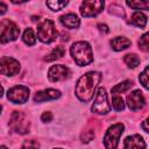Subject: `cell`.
<instances>
[{
	"instance_id": "obj_1",
	"label": "cell",
	"mask_w": 149,
	"mask_h": 149,
	"mask_svg": "<svg viewBox=\"0 0 149 149\" xmlns=\"http://www.w3.org/2000/svg\"><path fill=\"white\" fill-rule=\"evenodd\" d=\"M100 79L101 73L97 71H91L81 76L76 85V95L78 97V99L84 102L91 100L98 84L100 83Z\"/></svg>"
},
{
	"instance_id": "obj_2",
	"label": "cell",
	"mask_w": 149,
	"mask_h": 149,
	"mask_svg": "<svg viewBox=\"0 0 149 149\" xmlns=\"http://www.w3.org/2000/svg\"><path fill=\"white\" fill-rule=\"evenodd\" d=\"M71 56L73 57L74 62L80 66H85L93 61L92 48L87 42H84V41H79L72 44Z\"/></svg>"
},
{
	"instance_id": "obj_3",
	"label": "cell",
	"mask_w": 149,
	"mask_h": 149,
	"mask_svg": "<svg viewBox=\"0 0 149 149\" xmlns=\"http://www.w3.org/2000/svg\"><path fill=\"white\" fill-rule=\"evenodd\" d=\"M9 127L12 132L17 134H27L30 128V123L24 113L20 111H14L9 119Z\"/></svg>"
},
{
	"instance_id": "obj_4",
	"label": "cell",
	"mask_w": 149,
	"mask_h": 149,
	"mask_svg": "<svg viewBox=\"0 0 149 149\" xmlns=\"http://www.w3.org/2000/svg\"><path fill=\"white\" fill-rule=\"evenodd\" d=\"M37 37L43 43H51L56 41L57 30L51 20H44L37 26Z\"/></svg>"
},
{
	"instance_id": "obj_5",
	"label": "cell",
	"mask_w": 149,
	"mask_h": 149,
	"mask_svg": "<svg viewBox=\"0 0 149 149\" xmlns=\"http://www.w3.org/2000/svg\"><path fill=\"white\" fill-rule=\"evenodd\" d=\"M125 126L122 123H115L111 126L104 137V144L106 149H116L121 134L123 133Z\"/></svg>"
},
{
	"instance_id": "obj_6",
	"label": "cell",
	"mask_w": 149,
	"mask_h": 149,
	"mask_svg": "<svg viewBox=\"0 0 149 149\" xmlns=\"http://www.w3.org/2000/svg\"><path fill=\"white\" fill-rule=\"evenodd\" d=\"M91 109L95 114H107L111 111V106H109L108 100H107V93H106V90L104 87L98 88L95 100H94Z\"/></svg>"
},
{
	"instance_id": "obj_7",
	"label": "cell",
	"mask_w": 149,
	"mask_h": 149,
	"mask_svg": "<svg viewBox=\"0 0 149 149\" xmlns=\"http://www.w3.org/2000/svg\"><path fill=\"white\" fill-rule=\"evenodd\" d=\"M2 33L0 35V42L1 43H7L10 41H15L19 37L20 34V28L12 21L5 20L2 23Z\"/></svg>"
},
{
	"instance_id": "obj_8",
	"label": "cell",
	"mask_w": 149,
	"mask_h": 149,
	"mask_svg": "<svg viewBox=\"0 0 149 149\" xmlns=\"http://www.w3.org/2000/svg\"><path fill=\"white\" fill-rule=\"evenodd\" d=\"M7 97L14 104H23L29 98V88L23 85L14 86L8 91Z\"/></svg>"
},
{
	"instance_id": "obj_9",
	"label": "cell",
	"mask_w": 149,
	"mask_h": 149,
	"mask_svg": "<svg viewBox=\"0 0 149 149\" xmlns=\"http://www.w3.org/2000/svg\"><path fill=\"white\" fill-rule=\"evenodd\" d=\"M104 1L101 0H91V1H84L80 6V13L85 17L95 16L98 15L102 8H104Z\"/></svg>"
},
{
	"instance_id": "obj_10",
	"label": "cell",
	"mask_w": 149,
	"mask_h": 149,
	"mask_svg": "<svg viewBox=\"0 0 149 149\" xmlns=\"http://www.w3.org/2000/svg\"><path fill=\"white\" fill-rule=\"evenodd\" d=\"M20 71V63L12 57L0 58V73L5 76H14Z\"/></svg>"
},
{
	"instance_id": "obj_11",
	"label": "cell",
	"mask_w": 149,
	"mask_h": 149,
	"mask_svg": "<svg viewBox=\"0 0 149 149\" xmlns=\"http://www.w3.org/2000/svg\"><path fill=\"white\" fill-rule=\"evenodd\" d=\"M48 77L51 81H61L70 77V70L65 65H62V64L52 65L49 69Z\"/></svg>"
},
{
	"instance_id": "obj_12",
	"label": "cell",
	"mask_w": 149,
	"mask_h": 149,
	"mask_svg": "<svg viewBox=\"0 0 149 149\" xmlns=\"http://www.w3.org/2000/svg\"><path fill=\"white\" fill-rule=\"evenodd\" d=\"M127 102H128V106H129L130 109L137 111V109H141L144 106L146 100H144V97H143L142 92L139 91V90H136V91L132 92L127 97Z\"/></svg>"
},
{
	"instance_id": "obj_13",
	"label": "cell",
	"mask_w": 149,
	"mask_h": 149,
	"mask_svg": "<svg viewBox=\"0 0 149 149\" xmlns=\"http://www.w3.org/2000/svg\"><path fill=\"white\" fill-rule=\"evenodd\" d=\"M59 97H61V92L58 90L48 88V90L36 92V94L34 97V101L35 102H42L45 100H54V99H57Z\"/></svg>"
},
{
	"instance_id": "obj_14",
	"label": "cell",
	"mask_w": 149,
	"mask_h": 149,
	"mask_svg": "<svg viewBox=\"0 0 149 149\" xmlns=\"http://www.w3.org/2000/svg\"><path fill=\"white\" fill-rule=\"evenodd\" d=\"M125 149H146V142L140 135H132L126 137Z\"/></svg>"
},
{
	"instance_id": "obj_15",
	"label": "cell",
	"mask_w": 149,
	"mask_h": 149,
	"mask_svg": "<svg viewBox=\"0 0 149 149\" xmlns=\"http://www.w3.org/2000/svg\"><path fill=\"white\" fill-rule=\"evenodd\" d=\"M61 23L66 27V28H70V29H74V28H78L79 24H80V21L78 19V16L76 14H72V13H69V14H65L63 16H61Z\"/></svg>"
},
{
	"instance_id": "obj_16",
	"label": "cell",
	"mask_w": 149,
	"mask_h": 149,
	"mask_svg": "<svg viewBox=\"0 0 149 149\" xmlns=\"http://www.w3.org/2000/svg\"><path fill=\"white\" fill-rule=\"evenodd\" d=\"M111 45L115 51H121V50L127 49L130 45V41L127 37L118 36V37H114L113 40H111Z\"/></svg>"
},
{
	"instance_id": "obj_17",
	"label": "cell",
	"mask_w": 149,
	"mask_h": 149,
	"mask_svg": "<svg viewBox=\"0 0 149 149\" xmlns=\"http://www.w3.org/2000/svg\"><path fill=\"white\" fill-rule=\"evenodd\" d=\"M128 22H129L130 24L136 26V27L144 28L146 24H147V16H146L143 13L136 12V13H134V14L130 16V20H129Z\"/></svg>"
},
{
	"instance_id": "obj_18",
	"label": "cell",
	"mask_w": 149,
	"mask_h": 149,
	"mask_svg": "<svg viewBox=\"0 0 149 149\" xmlns=\"http://www.w3.org/2000/svg\"><path fill=\"white\" fill-rule=\"evenodd\" d=\"M65 54V48L63 45H58L56 48H54L51 50V52L45 57V61L47 62H52V61H56L58 58H61L62 56H64Z\"/></svg>"
},
{
	"instance_id": "obj_19",
	"label": "cell",
	"mask_w": 149,
	"mask_h": 149,
	"mask_svg": "<svg viewBox=\"0 0 149 149\" xmlns=\"http://www.w3.org/2000/svg\"><path fill=\"white\" fill-rule=\"evenodd\" d=\"M132 86H133V81H132V80H125V81H122V83L115 85V86L112 88V93H114V94L123 93V92L128 91Z\"/></svg>"
},
{
	"instance_id": "obj_20",
	"label": "cell",
	"mask_w": 149,
	"mask_h": 149,
	"mask_svg": "<svg viewBox=\"0 0 149 149\" xmlns=\"http://www.w3.org/2000/svg\"><path fill=\"white\" fill-rule=\"evenodd\" d=\"M22 40L26 44L28 45H34L35 42H36V37H35V34L31 28H27L23 33V36H22Z\"/></svg>"
},
{
	"instance_id": "obj_21",
	"label": "cell",
	"mask_w": 149,
	"mask_h": 149,
	"mask_svg": "<svg viewBox=\"0 0 149 149\" xmlns=\"http://www.w3.org/2000/svg\"><path fill=\"white\" fill-rule=\"evenodd\" d=\"M123 61H125V63H126L129 68H132V69L136 68V66L140 64V58H139L135 54H128V55H126L125 58H123Z\"/></svg>"
},
{
	"instance_id": "obj_22",
	"label": "cell",
	"mask_w": 149,
	"mask_h": 149,
	"mask_svg": "<svg viewBox=\"0 0 149 149\" xmlns=\"http://www.w3.org/2000/svg\"><path fill=\"white\" fill-rule=\"evenodd\" d=\"M127 5L134 9H148L149 8L148 1H127Z\"/></svg>"
},
{
	"instance_id": "obj_23",
	"label": "cell",
	"mask_w": 149,
	"mask_h": 149,
	"mask_svg": "<svg viewBox=\"0 0 149 149\" xmlns=\"http://www.w3.org/2000/svg\"><path fill=\"white\" fill-rule=\"evenodd\" d=\"M68 5V1H47V6L52 10H59Z\"/></svg>"
},
{
	"instance_id": "obj_24",
	"label": "cell",
	"mask_w": 149,
	"mask_h": 149,
	"mask_svg": "<svg viewBox=\"0 0 149 149\" xmlns=\"http://www.w3.org/2000/svg\"><path fill=\"white\" fill-rule=\"evenodd\" d=\"M112 106H113V108L115 111H122L125 108V102H123L121 97H116L115 95L112 99Z\"/></svg>"
},
{
	"instance_id": "obj_25",
	"label": "cell",
	"mask_w": 149,
	"mask_h": 149,
	"mask_svg": "<svg viewBox=\"0 0 149 149\" xmlns=\"http://www.w3.org/2000/svg\"><path fill=\"white\" fill-rule=\"evenodd\" d=\"M21 149H40V143L34 140V139H30V140H26L22 144V148Z\"/></svg>"
},
{
	"instance_id": "obj_26",
	"label": "cell",
	"mask_w": 149,
	"mask_h": 149,
	"mask_svg": "<svg viewBox=\"0 0 149 149\" xmlns=\"http://www.w3.org/2000/svg\"><path fill=\"white\" fill-rule=\"evenodd\" d=\"M139 45L143 51H148L149 50V34H144L142 37H140L139 41Z\"/></svg>"
},
{
	"instance_id": "obj_27",
	"label": "cell",
	"mask_w": 149,
	"mask_h": 149,
	"mask_svg": "<svg viewBox=\"0 0 149 149\" xmlns=\"http://www.w3.org/2000/svg\"><path fill=\"white\" fill-rule=\"evenodd\" d=\"M148 66L143 70V72L140 74V81H141V84L143 85V87L144 88H148Z\"/></svg>"
},
{
	"instance_id": "obj_28",
	"label": "cell",
	"mask_w": 149,
	"mask_h": 149,
	"mask_svg": "<svg viewBox=\"0 0 149 149\" xmlns=\"http://www.w3.org/2000/svg\"><path fill=\"white\" fill-rule=\"evenodd\" d=\"M93 136H94V133L92 130H88V132H86V133H84L81 135V141L85 142V143H87V142H90L93 139Z\"/></svg>"
},
{
	"instance_id": "obj_29",
	"label": "cell",
	"mask_w": 149,
	"mask_h": 149,
	"mask_svg": "<svg viewBox=\"0 0 149 149\" xmlns=\"http://www.w3.org/2000/svg\"><path fill=\"white\" fill-rule=\"evenodd\" d=\"M41 119H42L43 122H49V121L52 120V113H51V112H44V113L42 114Z\"/></svg>"
},
{
	"instance_id": "obj_30",
	"label": "cell",
	"mask_w": 149,
	"mask_h": 149,
	"mask_svg": "<svg viewBox=\"0 0 149 149\" xmlns=\"http://www.w3.org/2000/svg\"><path fill=\"white\" fill-rule=\"evenodd\" d=\"M98 28H99V30L102 31V33H108V31H109V29L107 28V26H106V24H102V23H99V24H98Z\"/></svg>"
},
{
	"instance_id": "obj_31",
	"label": "cell",
	"mask_w": 149,
	"mask_h": 149,
	"mask_svg": "<svg viewBox=\"0 0 149 149\" xmlns=\"http://www.w3.org/2000/svg\"><path fill=\"white\" fill-rule=\"evenodd\" d=\"M6 12H7V6H6V3H3V2L0 1V15H1V14H5Z\"/></svg>"
},
{
	"instance_id": "obj_32",
	"label": "cell",
	"mask_w": 149,
	"mask_h": 149,
	"mask_svg": "<svg viewBox=\"0 0 149 149\" xmlns=\"http://www.w3.org/2000/svg\"><path fill=\"white\" fill-rule=\"evenodd\" d=\"M147 122H148V120L146 119V120L143 121V123H142V127H143V130H144V132H149V129H148V126H147Z\"/></svg>"
},
{
	"instance_id": "obj_33",
	"label": "cell",
	"mask_w": 149,
	"mask_h": 149,
	"mask_svg": "<svg viewBox=\"0 0 149 149\" xmlns=\"http://www.w3.org/2000/svg\"><path fill=\"white\" fill-rule=\"evenodd\" d=\"M2 94H3V88H2V86L0 85V98L2 97Z\"/></svg>"
},
{
	"instance_id": "obj_34",
	"label": "cell",
	"mask_w": 149,
	"mask_h": 149,
	"mask_svg": "<svg viewBox=\"0 0 149 149\" xmlns=\"http://www.w3.org/2000/svg\"><path fill=\"white\" fill-rule=\"evenodd\" d=\"M0 149H8L7 147H5V146H0Z\"/></svg>"
},
{
	"instance_id": "obj_35",
	"label": "cell",
	"mask_w": 149,
	"mask_h": 149,
	"mask_svg": "<svg viewBox=\"0 0 149 149\" xmlns=\"http://www.w3.org/2000/svg\"><path fill=\"white\" fill-rule=\"evenodd\" d=\"M0 113H1V106H0Z\"/></svg>"
},
{
	"instance_id": "obj_36",
	"label": "cell",
	"mask_w": 149,
	"mask_h": 149,
	"mask_svg": "<svg viewBox=\"0 0 149 149\" xmlns=\"http://www.w3.org/2000/svg\"><path fill=\"white\" fill-rule=\"evenodd\" d=\"M55 149H62V148H55Z\"/></svg>"
}]
</instances>
